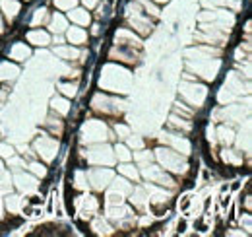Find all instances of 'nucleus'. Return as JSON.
<instances>
[{
    "instance_id": "1",
    "label": "nucleus",
    "mask_w": 252,
    "mask_h": 237,
    "mask_svg": "<svg viewBox=\"0 0 252 237\" xmlns=\"http://www.w3.org/2000/svg\"><path fill=\"white\" fill-rule=\"evenodd\" d=\"M184 228H186V223L180 222V223H178V231H184Z\"/></svg>"
}]
</instances>
